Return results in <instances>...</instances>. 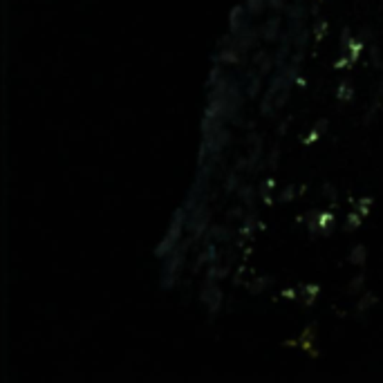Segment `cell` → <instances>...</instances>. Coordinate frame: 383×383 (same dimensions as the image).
<instances>
[{"mask_svg": "<svg viewBox=\"0 0 383 383\" xmlns=\"http://www.w3.org/2000/svg\"><path fill=\"white\" fill-rule=\"evenodd\" d=\"M370 209H372V198L370 195H366V198H361L359 202H356V211L361 213V215H370Z\"/></svg>", "mask_w": 383, "mask_h": 383, "instance_id": "4316f807", "label": "cell"}, {"mask_svg": "<svg viewBox=\"0 0 383 383\" xmlns=\"http://www.w3.org/2000/svg\"><path fill=\"white\" fill-rule=\"evenodd\" d=\"M186 222H189V211H186V206H178V209L173 211L171 224L166 229V236H164L159 240V245L155 247V258L164 260L175 247L180 245V240L184 236V229H186Z\"/></svg>", "mask_w": 383, "mask_h": 383, "instance_id": "6da1fadb", "label": "cell"}, {"mask_svg": "<svg viewBox=\"0 0 383 383\" xmlns=\"http://www.w3.org/2000/svg\"><path fill=\"white\" fill-rule=\"evenodd\" d=\"M229 217H243V211H240V209H231V211H229Z\"/></svg>", "mask_w": 383, "mask_h": 383, "instance_id": "7dc6e473", "label": "cell"}, {"mask_svg": "<svg viewBox=\"0 0 383 383\" xmlns=\"http://www.w3.org/2000/svg\"><path fill=\"white\" fill-rule=\"evenodd\" d=\"M368 260V247L366 245H354L349 249V256H347V262L354 267H363Z\"/></svg>", "mask_w": 383, "mask_h": 383, "instance_id": "30bf717a", "label": "cell"}, {"mask_svg": "<svg viewBox=\"0 0 383 383\" xmlns=\"http://www.w3.org/2000/svg\"><path fill=\"white\" fill-rule=\"evenodd\" d=\"M287 101H289V87H284L282 92L276 94V99H273V108H276V110H280V108L287 103Z\"/></svg>", "mask_w": 383, "mask_h": 383, "instance_id": "f546056e", "label": "cell"}, {"mask_svg": "<svg viewBox=\"0 0 383 383\" xmlns=\"http://www.w3.org/2000/svg\"><path fill=\"white\" fill-rule=\"evenodd\" d=\"M238 184H240V180H238V175L236 173H231L226 178V191L231 193V191H238Z\"/></svg>", "mask_w": 383, "mask_h": 383, "instance_id": "8d00e7d4", "label": "cell"}, {"mask_svg": "<svg viewBox=\"0 0 383 383\" xmlns=\"http://www.w3.org/2000/svg\"><path fill=\"white\" fill-rule=\"evenodd\" d=\"M229 271H231V267H229V265H220V262H213V265H209V269H206V278L222 280V278L229 276Z\"/></svg>", "mask_w": 383, "mask_h": 383, "instance_id": "2e32d148", "label": "cell"}, {"mask_svg": "<svg viewBox=\"0 0 383 383\" xmlns=\"http://www.w3.org/2000/svg\"><path fill=\"white\" fill-rule=\"evenodd\" d=\"M296 83H298L301 87H305V85H308V79H305V76H303V74H298V79H296Z\"/></svg>", "mask_w": 383, "mask_h": 383, "instance_id": "bcb514c9", "label": "cell"}, {"mask_svg": "<svg viewBox=\"0 0 383 383\" xmlns=\"http://www.w3.org/2000/svg\"><path fill=\"white\" fill-rule=\"evenodd\" d=\"M271 282H273V278L271 276H256L254 280H251L247 287H249V291L254 294V296H258V294H262L265 289H269L271 287Z\"/></svg>", "mask_w": 383, "mask_h": 383, "instance_id": "5bb4252c", "label": "cell"}, {"mask_svg": "<svg viewBox=\"0 0 383 383\" xmlns=\"http://www.w3.org/2000/svg\"><path fill=\"white\" fill-rule=\"evenodd\" d=\"M273 65H276V61H273V57H267L265 61L260 63V70H258V72H260L262 76H267V74L273 70Z\"/></svg>", "mask_w": 383, "mask_h": 383, "instance_id": "836d02e7", "label": "cell"}, {"mask_svg": "<svg viewBox=\"0 0 383 383\" xmlns=\"http://www.w3.org/2000/svg\"><path fill=\"white\" fill-rule=\"evenodd\" d=\"M319 213H321V209H312V211L308 213V217H305V224H308V229H310V233H312V236L319 233Z\"/></svg>", "mask_w": 383, "mask_h": 383, "instance_id": "7402d4cb", "label": "cell"}, {"mask_svg": "<svg viewBox=\"0 0 383 383\" xmlns=\"http://www.w3.org/2000/svg\"><path fill=\"white\" fill-rule=\"evenodd\" d=\"M327 126H330V122H327V119H319V122L314 124V130H319L321 135H325L327 133Z\"/></svg>", "mask_w": 383, "mask_h": 383, "instance_id": "60d3db41", "label": "cell"}, {"mask_svg": "<svg viewBox=\"0 0 383 383\" xmlns=\"http://www.w3.org/2000/svg\"><path fill=\"white\" fill-rule=\"evenodd\" d=\"M314 338H316V325H308L305 327V332L301 334V347L305 349V352H312V356H319V352H316V345H314Z\"/></svg>", "mask_w": 383, "mask_h": 383, "instance_id": "ba28073f", "label": "cell"}, {"mask_svg": "<svg viewBox=\"0 0 383 383\" xmlns=\"http://www.w3.org/2000/svg\"><path fill=\"white\" fill-rule=\"evenodd\" d=\"M336 99L338 101H343V103H349V101H354V85L352 81H341L336 87Z\"/></svg>", "mask_w": 383, "mask_h": 383, "instance_id": "7c38bea8", "label": "cell"}, {"mask_svg": "<svg viewBox=\"0 0 383 383\" xmlns=\"http://www.w3.org/2000/svg\"><path fill=\"white\" fill-rule=\"evenodd\" d=\"M273 184H276V180H273V178H269V180L262 182V186H260V195H262V198H265V195H267V191H271V189H273Z\"/></svg>", "mask_w": 383, "mask_h": 383, "instance_id": "f35d334b", "label": "cell"}, {"mask_svg": "<svg viewBox=\"0 0 383 383\" xmlns=\"http://www.w3.org/2000/svg\"><path fill=\"white\" fill-rule=\"evenodd\" d=\"M284 12H287V18L289 20H305V16H308V9H305V5L301 3H294V5H289L287 9H284Z\"/></svg>", "mask_w": 383, "mask_h": 383, "instance_id": "ffe728a7", "label": "cell"}, {"mask_svg": "<svg viewBox=\"0 0 383 383\" xmlns=\"http://www.w3.org/2000/svg\"><path fill=\"white\" fill-rule=\"evenodd\" d=\"M325 34H327V20H325V18L316 20V25H314V41H316V43H321Z\"/></svg>", "mask_w": 383, "mask_h": 383, "instance_id": "484cf974", "label": "cell"}, {"mask_svg": "<svg viewBox=\"0 0 383 383\" xmlns=\"http://www.w3.org/2000/svg\"><path fill=\"white\" fill-rule=\"evenodd\" d=\"M209 238L226 240V238H229V229H226V226H220V224H211V226H209Z\"/></svg>", "mask_w": 383, "mask_h": 383, "instance_id": "d4e9b609", "label": "cell"}, {"mask_svg": "<svg viewBox=\"0 0 383 383\" xmlns=\"http://www.w3.org/2000/svg\"><path fill=\"white\" fill-rule=\"evenodd\" d=\"M238 198H240V200H245L247 206H251V204H254V189H251V186H245V189H238Z\"/></svg>", "mask_w": 383, "mask_h": 383, "instance_id": "f1b7e54d", "label": "cell"}, {"mask_svg": "<svg viewBox=\"0 0 383 383\" xmlns=\"http://www.w3.org/2000/svg\"><path fill=\"white\" fill-rule=\"evenodd\" d=\"M282 298H289V301H294V298H296V289H294V287H289V289H282Z\"/></svg>", "mask_w": 383, "mask_h": 383, "instance_id": "7bdbcfd3", "label": "cell"}, {"mask_svg": "<svg viewBox=\"0 0 383 383\" xmlns=\"http://www.w3.org/2000/svg\"><path fill=\"white\" fill-rule=\"evenodd\" d=\"M267 57H269V54H267L265 50H260V52H256V54H254V59H251V63H254V65H260V63L265 61Z\"/></svg>", "mask_w": 383, "mask_h": 383, "instance_id": "b9f144b4", "label": "cell"}, {"mask_svg": "<svg viewBox=\"0 0 383 383\" xmlns=\"http://www.w3.org/2000/svg\"><path fill=\"white\" fill-rule=\"evenodd\" d=\"M287 126H289V119H284V122L278 126V135H284V130H287Z\"/></svg>", "mask_w": 383, "mask_h": 383, "instance_id": "ee69618b", "label": "cell"}, {"mask_svg": "<svg viewBox=\"0 0 383 383\" xmlns=\"http://www.w3.org/2000/svg\"><path fill=\"white\" fill-rule=\"evenodd\" d=\"M321 193L325 195L327 200H330V204H336V186H332V184H325L323 189H321Z\"/></svg>", "mask_w": 383, "mask_h": 383, "instance_id": "1f68e13d", "label": "cell"}, {"mask_svg": "<svg viewBox=\"0 0 383 383\" xmlns=\"http://www.w3.org/2000/svg\"><path fill=\"white\" fill-rule=\"evenodd\" d=\"M249 83H247V96H258V92H260V87H262V74L260 72H251L249 70Z\"/></svg>", "mask_w": 383, "mask_h": 383, "instance_id": "9a60e30c", "label": "cell"}, {"mask_svg": "<svg viewBox=\"0 0 383 383\" xmlns=\"http://www.w3.org/2000/svg\"><path fill=\"white\" fill-rule=\"evenodd\" d=\"M267 5L273 9V12H282V9H287L284 7V0H267Z\"/></svg>", "mask_w": 383, "mask_h": 383, "instance_id": "ab89813d", "label": "cell"}, {"mask_svg": "<svg viewBox=\"0 0 383 383\" xmlns=\"http://www.w3.org/2000/svg\"><path fill=\"white\" fill-rule=\"evenodd\" d=\"M319 139H321V133H319V130H314V128H312V133H310L308 137H303L301 141H303L305 146H312V144H316Z\"/></svg>", "mask_w": 383, "mask_h": 383, "instance_id": "d590c367", "label": "cell"}, {"mask_svg": "<svg viewBox=\"0 0 383 383\" xmlns=\"http://www.w3.org/2000/svg\"><path fill=\"white\" fill-rule=\"evenodd\" d=\"M377 113H379V103H372V106H370V110H368V115H366V119H363V124L368 126V124L372 122V119L377 117Z\"/></svg>", "mask_w": 383, "mask_h": 383, "instance_id": "74e56055", "label": "cell"}, {"mask_svg": "<svg viewBox=\"0 0 383 383\" xmlns=\"http://www.w3.org/2000/svg\"><path fill=\"white\" fill-rule=\"evenodd\" d=\"M245 7H247V14L254 18V16L265 12V7H269V5H267V0H247Z\"/></svg>", "mask_w": 383, "mask_h": 383, "instance_id": "44dd1931", "label": "cell"}, {"mask_svg": "<svg viewBox=\"0 0 383 383\" xmlns=\"http://www.w3.org/2000/svg\"><path fill=\"white\" fill-rule=\"evenodd\" d=\"M377 94H379V99L383 101V79L379 81V85H377Z\"/></svg>", "mask_w": 383, "mask_h": 383, "instance_id": "f6af8a7d", "label": "cell"}, {"mask_svg": "<svg viewBox=\"0 0 383 383\" xmlns=\"http://www.w3.org/2000/svg\"><path fill=\"white\" fill-rule=\"evenodd\" d=\"M361 224H363V215H361L356 209L354 211H349L347 213V217H345V224H343V231H356V229L361 226Z\"/></svg>", "mask_w": 383, "mask_h": 383, "instance_id": "ac0fdd59", "label": "cell"}, {"mask_svg": "<svg viewBox=\"0 0 383 383\" xmlns=\"http://www.w3.org/2000/svg\"><path fill=\"white\" fill-rule=\"evenodd\" d=\"M377 305V294H372V291H363L359 296V301H356V312L359 314H366V312H370L372 308Z\"/></svg>", "mask_w": 383, "mask_h": 383, "instance_id": "4fadbf2b", "label": "cell"}, {"mask_svg": "<svg viewBox=\"0 0 383 383\" xmlns=\"http://www.w3.org/2000/svg\"><path fill=\"white\" fill-rule=\"evenodd\" d=\"M308 36H310V31H308V27H301L296 34L291 36V41H294V45H296L298 50H305L308 48Z\"/></svg>", "mask_w": 383, "mask_h": 383, "instance_id": "603a6c76", "label": "cell"}, {"mask_svg": "<svg viewBox=\"0 0 383 383\" xmlns=\"http://www.w3.org/2000/svg\"><path fill=\"white\" fill-rule=\"evenodd\" d=\"M354 36H352V29L349 27H343V31H341V43H338V45H341V52H345V48L349 45V41H352Z\"/></svg>", "mask_w": 383, "mask_h": 383, "instance_id": "d6a6232c", "label": "cell"}, {"mask_svg": "<svg viewBox=\"0 0 383 383\" xmlns=\"http://www.w3.org/2000/svg\"><path fill=\"white\" fill-rule=\"evenodd\" d=\"M294 198H296V186H287L282 193H280V198H278V202H291Z\"/></svg>", "mask_w": 383, "mask_h": 383, "instance_id": "4dcf8cb0", "label": "cell"}, {"mask_svg": "<svg viewBox=\"0 0 383 383\" xmlns=\"http://www.w3.org/2000/svg\"><path fill=\"white\" fill-rule=\"evenodd\" d=\"M334 222H336V217H334L332 209H321V213H319V233L321 236L332 233Z\"/></svg>", "mask_w": 383, "mask_h": 383, "instance_id": "9c48e42d", "label": "cell"}, {"mask_svg": "<svg viewBox=\"0 0 383 383\" xmlns=\"http://www.w3.org/2000/svg\"><path fill=\"white\" fill-rule=\"evenodd\" d=\"M191 240L193 238H189L186 243H182V247L178 245L166 258H164V262H161V278H159L161 289L171 291L175 287V282H178V276H180V269H182L184 260H186V251H189V247H191Z\"/></svg>", "mask_w": 383, "mask_h": 383, "instance_id": "7a4b0ae2", "label": "cell"}, {"mask_svg": "<svg viewBox=\"0 0 383 383\" xmlns=\"http://www.w3.org/2000/svg\"><path fill=\"white\" fill-rule=\"evenodd\" d=\"M220 79H222V63L213 61V68H211V72H209V81H206V87H213Z\"/></svg>", "mask_w": 383, "mask_h": 383, "instance_id": "cb8c5ba5", "label": "cell"}, {"mask_svg": "<svg viewBox=\"0 0 383 383\" xmlns=\"http://www.w3.org/2000/svg\"><path fill=\"white\" fill-rule=\"evenodd\" d=\"M301 294H303V301L305 305H314L316 298H319V294H321V284L319 282H305L303 287H301Z\"/></svg>", "mask_w": 383, "mask_h": 383, "instance_id": "8fae6325", "label": "cell"}, {"mask_svg": "<svg viewBox=\"0 0 383 383\" xmlns=\"http://www.w3.org/2000/svg\"><path fill=\"white\" fill-rule=\"evenodd\" d=\"M222 301H224L222 289L217 287L215 280L206 278V280H204V284L200 287V303L204 305L206 310H209V314H211V316H215L217 312H220V308H222Z\"/></svg>", "mask_w": 383, "mask_h": 383, "instance_id": "277c9868", "label": "cell"}, {"mask_svg": "<svg viewBox=\"0 0 383 383\" xmlns=\"http://www.w3.org/2000/svg\"><path fill=\"white\" fill-rule=\"evenodd\" d=\"M370 59H372V65H375L377 70H383V63H381V52L377 48V43H372L370 45Z\"/></svg>", "mask_w": 383, "mask_h": 383, "instance_id": "83f0119b", "label": "cell"}, {"mask_svg": "<svg viewBox=\"0 0 383 383\" xmlns=\"http://www.w3.org/2000/svg\"><path fill=\"white\" fill-rule=\"evenodd\" d=\"M361 52H363V38H352V41H349V45L345 48V54L349 57V61H352V65L359 61Z\"/></svg>", "mask_w": 383, "mask_h": 383, "instance_id": "e0dca14e", "label": "cell"}, {"mask_svg": "<svg viewBox=\"0 0 383 383\" xmlns=\"http://www.w3.org/2000/svg\"><path fill=\"white\" fill-rule=\"evenodd\" d=\"M278 159H280V148H278V146H273V148H271V155L267 157L269 168H276V166H278Z\"/></svg>", "mask_w": 383, "mask_h": 383, "instance_id": "e575fe53", "label": "cell"}, {"mask_svg": "<svg viewBox=\"0 0 383 383\" xmlns=\"http://www.w3.org/2000/svg\"><path fill=\"white\" fill-rule=\"evenodd\" d=\"M258 38H262L260 36V29H256V27H247V29H243L240 34L236 36V48L240 50V54L245 57V52L247 50H251L254 45H258Z\"/></svg>", "mask_w": 383, "mask_h": 383, "instance_id": "8992f818", "label": "cell"}, {"mask_svg": "<svg viewBox=\"0 0 383 383\" xmlns=\"http://www.w3.org/2000/svg\"><path fill=\"white\" fill-rule=\"evenodd\" d=\"M189 211V222H186V229H189L191 238H204L209 233V226H211V209L206 204V198H202L193 209H186Z\"/></svg>", "mask_w": 383, "mask_h": 383, "instance_id": "3957f363", "label": "cell"}, {"mask_svg": "<svg viewBox=\"0 0 383 383\" xmlns=\"http://www.w3.org/2000/svg\"><path fill=\"white\" fill-rule=\"evenodd\" d=\"M249 14H247V7L245 5H238L233 7V12L229 14V31H231L233 36H238L240 31L249 27Z\"/></svg>", "mask_w": 383, "mask_h": 383, "instance_id": "5b68a950", "label": "cell"}, {"mask_svg": "<svg viewBox=\"0 0 383 383\" xmlns=\"http://www.w3.org/2000/svg\"><path fill=\"white\" fill-rule=\"evenodd\" d=\"M282 23V18L280 16H271L265 25L260 27V36L262 41H267V43H273V41H278L280 38V25Z\"/></svg>", "mask_w": 383, "mask_h": 383, "instance_id": "52a82bcc", "label": "cell"}, {"mask_svg": "<svg viewBox=\"0 0 383 383\" xmlns=\"http://www.w3.org/2000/svg\"><path fill=\"white\" fill-rule=\"evenodd\" d=\"M363 287H366V273H359V276H354L352 280H349L347 294L349 296H361V294H363Z\"/></svg>", "mask_w": 383, "mask_h": 383, "instance_id": "d6986e66", "label": "cell"}]
</instances>
